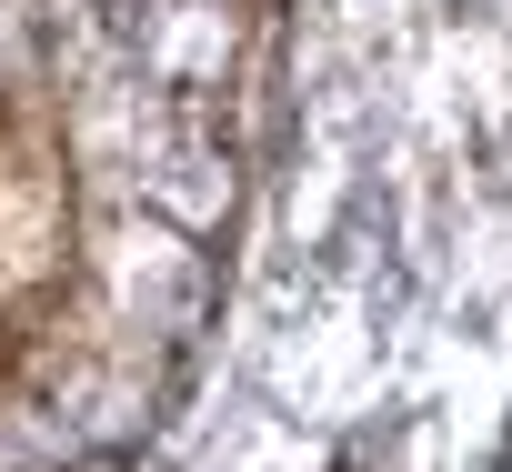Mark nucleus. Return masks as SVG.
Wrapping results in <instances>:
<instances>
[]
</instances>
